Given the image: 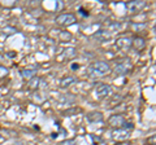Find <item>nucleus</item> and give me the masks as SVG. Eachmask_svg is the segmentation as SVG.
Masks as SVG:
<instances>
[{"mask_svg": "<svg viewBox=\"0 0 156 145\" xmlns=\"http://www.w3.org/2000/svg\"><path fill=\"white\" fill-rule=\"evenodd\" d=\"M116 145H129V144H116Z\"/></svg>", "mask_w": 156, "mask_h": 145, "instance_id": "nucleus-23", "label": "nucleus"}, {"mask_svg": "<svg viewBox=\"0 0 156 145\" xmlns=\"http://www.w3.org/2000/svg\"><path fill=\"white\" fill-rule=\"evenodd\" d=\"M117 46L120 48H129L131 46V40L129 38H121V39L117 40Z\"/></svg>", "mask_w": 156, "mask_h": 145, "instance_id": "nucleus-13", "label": "nucleus"}, {"mask_svg": "<svg viewBox=\"0 0 156 145\" xmlns=\"http://www.w3.org/2000/svg\"><path fill=\"white\" fill-rule=\"evenodd\" d=\"M130 136V130H126V128H115L113 131L111 132V137L115 139V140H126Z\"/></svg>", "mask_w": 156, "mask_h": 145, "instance_id": "nucleus-2", "label": "nucleus"}, {"mask_svg": "<svg viewBox=\"0 0 156 145\" xmlns=\"http://www.w3.org/2000/svg\"><path fill=\"white\" fill-rule=\"evenodd\" d=\"M109 71H111L109 65L104 61L94 62V64H91L89 66V69H87V72H89V75H91V76H104L108 74Z\"/></svg>", "mask_w": 156, "mask_h": 145, "instance_id": "nucleus-1", "label": "nucleus"}, {"mask_svg": "<svg viewBox=\"0 0 156 145\" xmlns=\"http://www.w3.org/2000/svg\"><path fill=\"white\" fill-rule=\"evenodd\" d=\"M124 123H125V119L122 115H112L109 118V124L116 128H121L124 126Z\"/></svg>", "mask_w": 156, "mask_h": 145, "instance_id": "nucleus-7", "label": "nucleus"}, {"mask_svg": "<svg viewBox=\"0 0 156 145\" xmlns=\"http://www.w3.org/2000/svg\"><path fill=\"white\" fill-rule=\"evenodd\" d=\"M21 74H22V78H25V79H31V78H34V76H35V74H37V67L34 66V67H31V69H23V70L21 71Z\"/></svg>", "mask_w": 156, "mask_h": 145, "instance_id": "nucleus-11", "label": "nucleus"}, {"mask_svg": "<svg viewBox=\"0 0 156 145\" xmlns=\"http://www.w3.org/2000/svg\"><path fill=\"white\" fill-rule=\"evenodd\" d=\"M87 120H89L90 123H98V122H101L103 120V113L100 112H91L87 114Z\"/></svg>", "mask_w": 156, "mask_h": 145, "instance_id": "nucleus-8", "label": "nucleus"}, {"mask_svg": "<svg viewBox=\"0 0 156 145\" xmlns=\"http://www.w3.org/2000/svg\"><path fill=\"white\" fill-rule=\"evenodd\" d=\"M8 72H9V70L7 69V67L0 66V78H4V76H7Z\"/></svg>", "mask_w": 156, "mask_h": 145, "instance_id": "nucleus-17", "label": "nucleus"}, {"mask_svg": "<svg viewBox=\"0 0 156 145\" xmlns=\"http://www.w3.org/2000/svg\"><path fill=\"white\" fill-rule=\"evenodd\" d=\"M0 139H2V136H0Z\"/></svg>", "mask_w": 156, "mask_h": 145, "instance_id": "nucleus-24", "label": "nucleus"}, {"mask_svg": "<svg viewBox=\"0 0 156 145\" xmlns=\"http://www.w3.org/2000/svg\"><path fill=\"white\" fill-rule=\"evenodd\" d=\"M56 22L60 23V25H65V26L73 25V23L76 22V16L72 13H62L60 16H57Z\"/></svg>", "mask_w": 156, "mask_h": 145, "instance_id": "nucleus-3", "label": "nucleus"}, {"mask_svg": "<svg viewBox=\"0 0 156 145\" xmlns=\"http://www.w3.org/2000/svg\"><path fill=\"white\" fill-rule=\"evenodd\" d=\"M147 144H151V145H155V136H152L151 139L147 140Z\"/></svg>", "mask_w": 156, "mask_h": 145, "instance_id": "nucleus-19", "label": "nucleus"}, {"mask_svg": "<svg viewBox=\"0 0 156 145\" xmlns=\"http://www.w3.org/2000/svg\"><path fill=\"white\" fill-rule=\"evenodd\" d=\"M81 12H82V14H83V16H87V13L83 11V8H81Z\"/></svg>", "mask_w": 156, "mask_h": 145, "instance_id": "nucleus-21", "label": "nucleus"}, {"mask_svg": "<svg viewBox=\"0 0 156 145\" xmlns=\"http://www.w3.org/2000/svg\"><path fill=\"white\" fill-rule=\"evenodd\" d=\"M144 5H146V3L140 2V0H134V2H128V3H126V8H128L131 13L139 12L140 9L144 8Z\"/></svg>", "mask_w": 156, "mask_h": 145, "instance_id": "nucleus-5", "label": "nucleus"}, {"mask_svg": "<svg viewBox=\"0 0 156 145\" xmlns=\"http://www.w3.org/2000/svg\"><path fill=\"white\" fill-rule=\"evenodd\" d=\"M39 83H41V79H39L38 76H34V78H31V79H30V82H29L27 88H29V89H31V91L37 89L38 87H39Z\"/></svg>", "mask_w": 156, "mask_h": 145, "instance_id": "nucleus-12", "label": "nucleus"}, {"mask_svg": "<svg viewBox=\"0 0 156 145\" xmlns=\"http://www.w3.org/2000/svg\"><path fill=\"white\" fill-rule=\"evenodd\" d=\"M8 56H9V57H14V52H9Z\"/></svg>", "mask_w": 156, "mask_h": 145, "instance_id": "nucleus-22", "label": "nucleus"}, {"mask_svg": "<svg viewBox=\"0 0 156 145\" xmlns=\"http://www.w3.org/2000/svg\"><path fill=\"white\" fill-rule=\"evenodd\" d=\"M131 62L129 60H125L124 62H121V64H119L116 66V69H115V74L116 75H124L126 74V72L129 71V69L131 67Z\"/></svg>", "mask_w": 156, "mask_h": 145, "instance_id": "nucleus-6", "label": "nucleus"}, {"mask_svg": "<svg viewBox=\"0 0 156 145\" xmlns=\"http://www.w3.org/2000/svg\"><path fill=\"white\" fill-rule=\"evenodd\" d=\"M131 27H133V30L136 32L138 30H142V29H144V23H142V25H133Z\"/></svg>", "mask_w": 156, "mask_h": 145, "instance_id": "nucleus-18", "label": "nucleus"}, {"mask_svg": "<svg viewBox=\"0 0 156 145\" xmlns=\"http://www.w3.org/2000/svg\"><path fill=\"white\" fill-rule=\"evenodd\" d=\"M65 56L68 57V59H74V57L77 56L76 55V49L74 48H68V49H65Z\"/></svg>", "mask_w": 156, "mask_h": 145, "instance_id": "nucleus-15", "label": "nucleus"}, {"mask_svg": "<svg viewBox=\"0 0 156 145\" xmlns=\"http://www.w3.org/2000/svg\"><path fill=\"white\" fill-rule=\"evenodd\" d=\"M58 35H60L61 40H70L72 39V34L68 32V31H60L58 32Z\"/></svg>", "mask_w": 156, "mask_h": 145, "instance_id": "nucleus-16", "label": "nucleus"}, {"mask_svg": "<svg viewBox=\"0 0 156 145\" xmlns=\"http://www.w3.org/2000/svg\"><path fill=\"white\" fill-rule=\"evenodd\" d=\"M112 93V88L108 84H103L101 83L100 86L96 87V96L98 99H104L107 96H109Z\"/></svg>", "mask_w": 156, "mask_h": 145, "instance_id": "nucleus-4", "label": "nucleus"}, {"mask_svg": "<svg viewBox=\"0 0 156 145\" xmlns=\"http://www.w3.org/2000/svg\"><path fill=\"white\" fill-rule=\"evenodd\" d=\"M74 82H76V78H73V76H65V78H62L60 80V84H61V87H69L74 83Z\"/></svg>", "mask_w": 156, "mask_h": 145, "instance_id": "nucleus-14", "label": "nucleus"}, {"mask_svg": "<svg viewBox=\"0 0 156 145\" xmlns=\"http://www.w3.org/2000/svg\"><path fill=\"white\" fill-rule=\"evenodd\" d=\"M62 145H76V143L74 141H64Z\"/></svg>", "mask_w": 156, "mask_h": 145, "instance_id": "nucleus-20", "label": "nucleus"}, {"mask_svg": "<svg viewBox=\"0 0 156 145\" xmlns=\"http://www.w3.org/2000/svg\"><path fill=\"white\" fill-rule=\"evenodd\" d=\"M94 38L95 39H99L100 42H107L111 39V34L104 30H100V31H96V34H94Z\"/></svg>", "mask_w": 156, "mask_h": 145, "instance_id": "nucleus-10", "label": "nucleus"}, {"mask_svg": "<svg viewBox=\"0 0 156 145\" xmlns=\"http://www.w3.org/2000/svg\"><path fill=\"white\" fill-rule=\"evenodd\" d=\"M131 46H133L136 51H140L146 47V43H144L143 38H134V39L131 40Z\"/></svg>", "mask_w": 156, "mask_h": 145, "instance_id": "nucleus-9", "label": "nucleus"}]
</instances>
